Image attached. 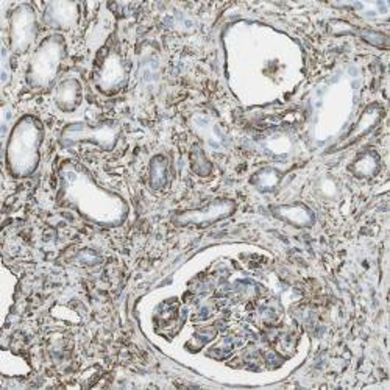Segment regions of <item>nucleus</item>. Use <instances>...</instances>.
<instances>
[{
	"instance_id": "f03ea898",
	"label": "nucleus",
	"mask_w": 390,
	"mask_h": 390,
	"mask_svg": "<svg viewBox=\"0 0 390 390\" xmlns=\"http://www.w3.org/2000/svg\"><path fill=\"white\" fill-rule=\"evenodd\" d=\"M231 205L230 203H217V205H211L208 208L203 211H190L188 214L180 217V222L183 224H206V222H212V220L222 219L224 216L228 214Z\"/></svg>"
},
{
	"instance_id": "f257e3e1",
	"label": "nucleus",
	"mask_w": 390,
	"mask_h": 390,
	"mask_svg": "<svg viewBox=\"0 0 390 390\" xmlns=\"http://www.w3.org/2000/svg\"><path fill=\"white\" fill-rule=\"evenodd\" d=\"M58 61H60V42L47 39L33 58L32 77L38 80V83L47 82L49 78L54 77Z\"/></svg>"
},
{
	"instance_id": "7ed1b4c3",
	"label": "nucleus",
	"mask_w": 390,
	"mask_h": 390,
	"mask_svg": "<svg viewBox=\"0 0 390 390\" xmlns=\"http://www.w3.org/2000/svg\"><path fill=\"white\" fill-rule=\"evenodd\" d=\"M14 44H20V47H27L33 36V16L32 13L22 11L13 25Z\"/></svg>"
}]
</instances>
